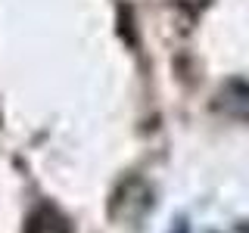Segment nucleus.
Here are the masks:
<instances>
[{
	"label": "nucleus",
	"instance_id": "obj_1",
	"mask_svg": "<svg viewBox=\"0 0 249 233\" xmlns=\"http://www.w3.org/2000/svg\"><path fill=\"white\" fill-rule=\"evenodd\" d=\"M122 205H128L131 208V221L134 217H140L150 208V190H146V183L143 181H137V177H131V181H124L119 190H115V196H112V205H109V212H119Z\"/></svg>",
	"mask_w": 249,
	"mask_h": 233
},
{
	"label": "nucleus",
	"instance_id": "obj_4",
	"mask_svg": "<svg viewBox=\"0 0 249 233\" xmlns=\"http://www.w3.org/2000/svg\"><path fill=\"white\" fill-rule=\"evenodd\" d=\"M178 3H181L187 13H199V10H206L212 0H178Z\"/></svg>",
	"mask_w": 249,
	"mask_h": 233
},
{
	"label": "nucleus",
	"instance_id": "obj_3",
	"mask_svg": "<svg viewBox=\"0 0 249 233\" xmlns=\"http://www.w3.org/2000/svg\"><path fill=\"white\" fill-rule=\"evenodd\" d=\"M25 233H72V230H69L66 217H62L59 212H53V208H41V212L31 215Z\"/></svg>",
	"mask_w": 249,
	"mask_h": 233
},
{
	"label": "nucleus",
	"instance_id": "obj_2",
	"mask_svg": "<svg viewBox=\"0 0 249 233\" xmlns=\"http://www.w3.org/2000/svg\"><path fill=\"white\" fill-rule=\"evenodd\" d=\"M218 109L231 118H249V84L231 81L218 93Z\"/></svg>",
	"mask_w": 249,
	"mask_h": 233
}]
</instances>
